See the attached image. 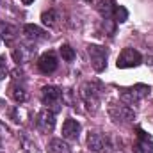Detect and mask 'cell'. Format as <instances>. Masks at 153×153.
Instances as JSON below:
<instances>
[{
	"label": "cell",
	"mask_w": 153,
	"mask_h": 153,
	"mask_svg": "<svg viewBox=\"0 0 153 153\" xmlns=\"http://www.w3.org/2000/svg\"><path fill=\"white\" fill-rule=\"evenodd\" d=\"M114 0H100L98 2V13L102 14L103 20H114V11H116Z\"/></svg>",
	"instance_id": "cell-12"
},
{
	"label": "cell",
	"mask_w": 153,
	"mask_h": 153,
	"mask_svg": "<svg viewBox=\"0 0 153 153\" xmlns=\"http://www.w3.org/2000/svg\"><path fill=\"white\" fill-rule=\"evenodd\" d=\"M57 57H55V53L53 52H46V53H43L41 57L38 59V68L41 73H45V75H50V73H53L55 70H57Z\"/></svg>",
	"instance_id": "cell-7"
},
{
	"label": "cell",
	"mask_w": 153,
	"mask_h": 153,
	"mask_svg": "<svg viewBox=\"0 0 153 153\" xmlns=\"http://www.w3.org/2000/svg\"><path fill=\"white\" fill-rule=\"evenodd\" d=\"M13 98L18 102V103H25L29 100V94L23 87H13Z\"/></svg>",
	"instance_id": "cell-19"
},
{
	"label": "cell",
	"mask_w": 153,
	"mask_h": 153,
	"mask_svg": "<svg viewBox=\"0 0 153 153\" xmlns=\"http://www.w3.org/2000/svg\"><path fill=\"white\" fill-rule=\"evenodd\" d=\"M80 96H82V100H84V103L87 105L89 111L94 112V111L98 109V105H100V91L94 87V84L85 82V84L80 87Z\"/></svg>",
	"instance_id": "cell-4"
},
{
	"label": "cell",
	"mask_w": 153,
	"mask_h": 153,
	"mask_svg": "<svg viewBox=\"0 0 153 153\" xmlns=\"http://www.w3.org/2000/svg\"><path fill=\"white\" fill-rule=\"evenodd\" d=\"M59 52H61V55H62V59H64L66 62H71V61H75V50H73V48H71L68 43L61 45Z\"/></svg>",
	"instance_id": "cell-17"
},
{
	"label": "cell",
	"mask_w": 153,
	"mask_h": 153,
	"mask_svg": "<svg viewBox=\"0 0 153 153\" xmlns=\"http://www.w3.org/2000/svg\"><path fill=\"white\" fill-rule=\"evenodd\" d=\"M150 94V85L146 84H137L130 89H123L119 98L125 102V105H135L137 102H141L143 98H146Z\"/></svg>",
	"instance_id": "cell-1"
},
{
	"label": "cell",
	"mask_w": 153,
	"mask_h": 153,
	"mask_svg": "<svg viewBox=\"0 0 153 153\" xmlns=\"http://www.w3.org/2000/svg\"><path fill=\"white\" fill-rule=\"evenodd\" d=\"M41 98H43V103L45 105H57L59 103V98H61V89L55 87V85H45L43 91H41Z\"/></svg>",
	"instance_id": "cell-9"
},
{
	"label": "cell",
	"mask_w": 153,
	"mask_h": 153,
	"mask_svg": "<svg viewBox=\"0 0 153 153\" xmlns=\"http://www.w3.org/2000/svg\"><path fill=\"white\" fill-rule=\"evenodd\" d=\"M34 53H36V48L34 46H30V45H20L13 52V57H14V61L18 64H25V62H29L34 57Z\"/></svg>",
	"instance_id": "cell-8"
},
{
	"label": "cell",
	"mask_w": 153,
	"mask_h": 153,
	"mask_svg": "<svg viewBox=\"0 0 153 153\" xmlns=\"http://www.w3.org/2000/svg\"><path fill=\"white\" fill-rule=\"evenodd\" d=\"M9 73V70H7V61H5V57L4 55H0V80H4L5 76Z\"/></svg>",
	"instance_id": "cell-20"
},
{
	"label": "cell",
	"mask_w": 153,
	"mask_h": 153,
	"mask_svg": "<svg viewBox=\"0 0 153 153\" xmlns=\"http://www.w3.org/2000/svg\"><path fill=\"white\" fill-rule=\"evenodd\" d=\"M22 2H23V4H25V5H29V4H32V2H34V0H22Z\"/></svg>",
	"instance_id": "cell-21"
},
{
	"label": "cell",
	"mask_w": 153,
	"mask_h": 153,
	"mask_svg": "<svg viewBox=\"0 0 153 153\" xmlns=\"http://www.w3.org/2000/svg\"><path fill=\"white\" fill-rule=\"evenodd\" d=\"M0 148H2V139H0Z\"/></svg>",
	"instance_id": "cell-23"
},
{
	"label": "cell",
	"mask_w": 153,
	"mask_h": 153,
	"mask_svg": "<svg viewBox=\"0 0 153 153\" xmlns=\"http://www.w3.org/2000/svg\"><path fill=\"white\" fill-rule=\"evenodd\" d=\"M109 114L117 123H132L135 119V111L128 105H112L109 109Z\"/></svg>",
	"instance_id": "cell-5"
},
{
	"label": "cell",
	"mask_w": 153,
	"mask_h": 153,
	"mask_svg": "<svg viewBox=\"0 0 153 153\" xmlns=\"http://www.w3.org/2000/svg\"><path fill=\"white\" fill-rule=\"evenodd\" d=\"M41 20H43V23H45V25H48V27H57V25H59L61 16H59V13H57V11L50 9V11H45V13L41 14Z\"/></svg>",
	"instance_id": "cell-16"
},
{
	"label": "cell",
	"mask_w": 153,
	"mask_h": 153,
	"mask_svg": "<svg viewBox=\"0 0 153 153\" xmlns=\"http://www.w3.org/2000/svg\"><path fill=\"white\" fill-rule=\"evenodd\" d=\"M87 53H89L93 70L102 73L107 68V50L103 46H98V45H89L87 46Z\"/></svg>",
	"instance_id": "cell-2"
},
{
	"label": "cell",
	"mask_w": 153,
	"mask_h": 153,
	"mask_svg": "<svg viewBox=\"0 0 153 153\" xmlns=\"http://www.w3.org/2000/svg\"><path fill=\"white\" fill-rule=\"evenodd\" d=\"M137 153H146V152H143V150H141V148H137Z\"/></svg>",
	"instance_id": "cell-22"
},
{
	"label": "cell",
	"mask_w": 153,
	"mask_h": 153,
	"mask_svg": "<svg viewBox=\"0 0 153 153\" xmlns=\"http://www.w3.org/2000/svg\"><path fill=\"white\" fill-rule=\"evenodd\" d=\"M48 153H71V150L62 139H52L48 143Z\"/></svg>",
	"instance_id": "cell-15"
},
{
	"label": "cell",
	"mask_w": 153,
	"mask_h": 153,
	"mask_svg": "<svg viewBox=\"0 0 153 153\" xmlns=\"http://www.w3.org/2000/svg\"><path fill=\"white\" fill-rule=\"evenodd\" d=\"M114 20L117 22V23H125V22L128 20V11H126V7H123V5H116Z\"/></svg>",
	"instance_id": "cell-18"
},
{
	"label": "cell",
	"mask_w": 153,
	"mask_h": 153,
	"mask_svg": "<svg viewBox=\"0 0 153 153\" xmlns=\"http://www.w3.org/2000/svg\"><path fill=\"white\" fill-rule=\"evenodd\" d=\"M105 146H107V139L102 134H89V137H87V148L91 152L100 153V152H103Z\"/></svg>",
	"instance_id": "cell-11"
},
{
	"label": "cell",
	"mask_w": 153,
	"mask_h": 153,
	"mask_svg": "<svg viewBox=\"0 0 153 153\" xmlns=\"http://www.w3.org/2000/svg\"><path fill=\"white\" fill-rule=\"evenodd\" d=\"M18 34V29L11 23H7L5 20H0V38L4 39L5 43H11L13 39L16 38Z\"/></svg>",
	"instance_id": "cell-14"
},
{
	"label": "cell",
	"mask_w": 153,
	"mask_h": 153,
	"mask_svg": "<svg viewBox=\"0 0 153 153\" xmlns=\"http://www.w3.org/2000/svg\"><path fill=\"white\" fill-rule=\"evenodd\" d=\"M143 62V55L135 50V48H123L119 57H117V62L116 66L121 68V70H126V68H135Z\"/></svg>",
	"instance_id": "cell-3"
},
{
	"label": "cell",
	"mask_w": 153,
	"mask_h": 153,
	"mask_svg": "<svg viewBox=\"0 0 153 153\" xmlns=\"http://www.w3.org/2000/svg\"><path fill=\"white\" fill-rule=\"evenodd\" d=\"M85 2H91V0H85Z\"/></svg>",
	"instance_id": "cell-24"
},
{
	"label": "cell",
	"mask_w": 153,
	"mask_h": 153,
	"mask_svg": "<svg viewBox=\"0 0 153 153\" xmlns=\"http://www.w3.org/2000/svg\"><path fill=\"white\" fill-rule=\"evenodd\" d=\"M36 126H38L39 132L43 134H48L53 130L55 126V112L50 111V109H43L38 114V119H36Z\"/></svg>",
	"instance_id": "cell-6"
},
{
	"label": "cell",
	"mask_w": 153,
	"mask_h": 153,
	"mask_svg": "<svg viewBox=\"0 0 153 153\" xmlns=\"http://www.w3.org/2000/svg\"><path fill=\"white\" fill-rule=\"evenodd\" d=\"M23 34H25V38L30 39V41H39V39L46 38V32H45L41 27L34 25V23H27V25L23 27Z\"/></svg>",
	"instance_id": "cell-13"
},
{
	"label": "cell",
	"mask_w": 153,
	"mask_h": 153,
	"mask_svg": "<svg viewBox=\"0 0 153 153\" xmlns=\"http://www.w3.org/2000/svg\"><path fill=\"white\" fill-rule=\"evenodd\" d=\"M0 2H2V0H0Z\"/></svg>",
	"instance_id": "cell-25"
},
{
	"label": "cell",
	"mask_w": 153,
	"mask_h": 153,
	"mask_svg": "<svg viewBox=\"0 0 153 153\" xmlns=\"http://www.w3.org/2000/svg\"><path fill=\"white\" fill-rule=\"evenodd\" d=\"M78 134H80V123H78L76 119L68 117V119L62 123V137L68 139V141H73V139L78 137Z\"/></svg>",
	"instance_id": "cell-10"
}]
</instances>
